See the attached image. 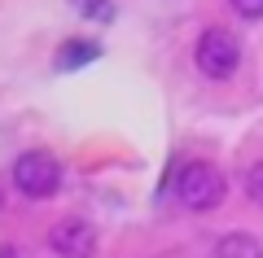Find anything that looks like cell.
<instances>
[{"instance_id": "2", "label": "cell", "mask_w": 263, "mask_h": 258, "mask_svg": "<svg viewBox=\"0 0 263 258\" xmlns=\"http://www.w3.org/2000/svg\"><path fill=\"white\" fill-rule=\"evenodd\" d=\"M193 62H197V70L206 74V79H233L237 66H241V39H237L233 31H224V27H211L197 39Z\"/></svg>"}, {"instance_id": "7", "label": "cell", "mask_w": 263, "mask_h": 258, "mask_svg": "<svg viewBox=\"0 0 263 258\" xmlns=\"http://www.w3.org/2000/svg\"><path fill=\"white\" fill-rule=\"evenodd\" d=\"M70 9L79 18H92V22H114V0H70Z\"/></svg>"}, {"instance_id": "6", "label": "cell", "mask_w": 263, "mask_h": 258, "mask_svg": "<svg viewBox=\"0 0 263 258\" xmlns=\"http://www.w3.org/2000/svg\"><path fill=\"white\" fill-rule=\"evenodd\" d=\"M215 258H263V245L250 232H228L215 241Z\"/></svg>"}, {"instance_id": "4", "label": "cell", "mask_w": 263, "mask_h": 258, "mask_svg": "<svg viewBox=\"0 0 263 258\" xmlns=\"http://www.w3.org/2000/svg\"><path fill=\"white\" fill-rule=\"evenodd\" d=\"M48 249L57 258H92L97 254V232L88 219H62L48 232Z\"/></svg>"}, {"instance_id": "9", "label": "cell", "mask_w": 263, "mask_h": 258, "mask_svg": "<svg viewBox=\"0 0 263 258\" xmlns=\"http://www.w3.org/2000/svg\"><path fill=\"white\" fill-rule=\"evenodd\" d=\"M228 5H233V13L246 18V22H259L263 18V0H228Z\"/></svg>"}, {"instance_id": "8", "label": "cell", "mask_w": 263, "mask_h": 258, "mask_svg": "<svg viewBox=\"0 0 263 258\" xmlns=\"http://www.w3.org/2000/svg\"><path fill=\"white\" fill-rule=\"evenodd\" d=\"M246 197L263 210V162H254L250 171H246Z\"/></svg>"}, {"instance_id": "3", "label": "cell", "mask_w": 263, "mask_h": 258, "mask_svg": "<svg viewBox=\"0 0 263 258\" xmlns=\"http://www.w3.org/2000/svg\"><path fill=\"white\" fill-rule=\"evenodd\" d=\"M13 184H18L22 197H31V202H44V197H53L57 188H62V162H57L53 153H22L18 162H13Z\"/></svg>"}, {"instance_id": "1", "label": "cell", "mask_w": 263, "mask_h": 258, "mask_svg": "<svg viewBox=\"0 0 263 258\" xmlns=\"http://www.w3.org/2000/svg\"><path fill=\"white\" fill-rule=\"evenodd\" d=\"M171 193H176L180 206H189V210H215V206L224 202L228 184H224V175H219L215 166L184 162V166H176V188H171Z\"/></svg>"}, {"instance_id": "10", "label": "cell", "mask_w": 263, "mask_h": 258, "mask_svg": "<svg viewBox=\"0 0 263 258\" xmlns=\"http://www.w3.org/2000/svg\"><path fill=\"white\" fill-rule=\"evenodd\" d=\"M0 258H22V254H18L13 245H0Z\"/></svg>"}, {"instance_id": "5", "label": "cell", "mask_w": 263, "mask_h": 258, "mask_svg": "<svg viewBox=\"0 0 263 258\" xmlns=\"http://www.w3.org/2000/svg\"><path fill=\"white\" fill-rule=\"evenodd\" d=\"M101 57V44L97 39H66L62 53H57V70H79V66L97 62Z\"/></svg>"}]
</instances>
